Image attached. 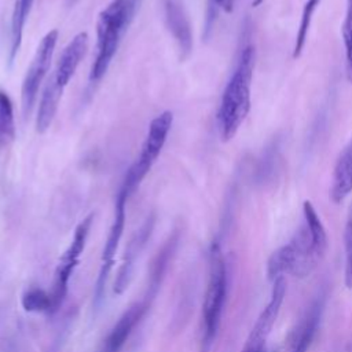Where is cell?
<instances>
[{"mask_svg":"<svg viewBox=\"0 0 352 352\" xmlns=\"http://www.w3.org/2000/svg\"><path fill=\"white\" fill-rule=\"evenodd\" d=\"M153 226H154V216H150L146 219V221L140 226V228L133 234V236L128 242L125 254L122 257V264L120 265L116 280H114L113 289H114L116 294H122L124 290L128 287L132 272H133L135 261H136L139 253L142 252L143 246L146 245L147 239L150 238Z\"/></svg>","mask_w":352,"mask_h":352,"instance_id":"obj_12","label":"cell"},{"mask_svg":"<svg viewBox=\"0 0 352 352\" xmlns=\"http://www.w3.org/2000/svg\"><path fill=\"white\" fill-rule=\"evenodd\" d=\"M92 221H94V213H89L85 219H82V221L78 223V226L74 230V235L70 245L66 248V250L62 253V256L58 260V264L54 272L52 287L50 292L54 302V312H56L65 301V297L69 289L70 276L73 275L74 270L80 263V256L85 249Z\"/></svg>","mask_w":352,"mask_h":352,"instance_id":"obj_6","label":"cell"},{"mask_svg":"<svg viewBox=\"0 0 352 352\" xmlns=\"http://www.w3.org/2000/svg\"><path fill=\"white\" fill-rule=\"evenodd\" d=\"M254 69V47L246 45L227 81L217 109L216 121L223 142L231 140L250 110V88Z\"/></svg>","mask_w":352,"mask_h":352,"instance_id":"obj_1","label":"cell"},{"mask_svg":"<svg viewBox=\"0 0 352 352\" xmlns=\"http://www.w3.org/2000/svg\"><path fill=\"white\" fill-rule=\"evenodd\" d=\"M342 41L345 48V73L348 81L352 84V0H346L345 16L341 26Z\"/></svg>","mask_w":352,"mask_h":352,"instance_id":"obj_22","label":"cell"},{"mask_svg":"<svg viewBox=\"0 0 352 352\" xmlns=\"http://www.w3.org/2000/svg\"><path fill=\"white\" fill-rule=\"evenodd\" d=\"M352 191V138L340 153L331 176L330 198L334 204L342 202Z\"/></svg>","mask_w":352,"mask_h":352,"instance_id":"obj_15","label":"cell"},{"mask_svg":"<svg viewBox=\"0 0 352 352\" xmlns=\"http://www.w3.org/2000/svg\"><path fill=\"white\" fill-rule=\"evenodd\" d=\"M16 128L14 106L7 92L0 89V147H7L15 140Z\"/></svg>","mask_w":352,"mask_h":352,"instance_id":"obj_19","label":"cell"},{"mask_svg":"<svg viewBox=\"0 0 352 352\" xmlns=\"http://www.w3.org/2000/svg\"><path fill=\"white\" fill-rule=\"evenodd\" d=\"M324 307L323 296L315 298L290 334V352H307L320 324Z\"/></svg>","mask_w":352,"mask_h":352,"instance_id":"obj_13","label":"cell"},{"mask_svg":"<svg viewBox=\"0 0 352 352\" xmlns=\"http://www.w3.org/2000/svg\"><path fill=\"white\" fill-rule=\"evenodd\" d=\"M344 242H345V253H346V263H345V285L348 289H352V209L349 212L345 231H344Z\"/></svg>","mask_w":352,"mask_h":352,"instance_id":"obj_23","label":"cell"},{"mask_svg":"<svg viewBox=\"0 0 352 352\" xmlns=\"http://www.w3.org/2000/svg\"><path fill=\"white\" fill-rule=\"evenodd\" d=\"M34 0H15L12 16H11V29H10V63L15 59L21 44H22V36L26 19L30 14L32 6Z\"/></svg>","mask_w":352,"mask_h":352,"instance_id":"obj_17","label":"cell"},{"mask_svg":"<svg viewBox=\"0 0 352 352\" xmlns=\"http://www.w3.org/2000/svg\"><path fill=\"white\" fill-rule=\"evenodd\" d=\"M302 213L305 220V227L311 235L312 245L315 249V253L320 258L326 250H327V234L326 230L320 221V217L318 216L314 205L309 201H304L302 204Z\"/></svg>","mask_w":352,"mask_h":352,"instance_id":"obj_18","label":"cell"},{"mask_svg":"<svg viewBox=\"0 0 352 352\" xmlns=\"http://www.w3.org/2000/svg\"><path fill=\"white\" fill-rule=\"evenodd\" d=\"M311 235L304 224L293 239L275 250L267 263V275L270 280H275L285 274H290L297 278L309 275L318 261Z\"/></svg>","mask_w":352,"mask_h":352,"instance_id":"obj_5","label":"cell"},{"mask_svg":"<svg viewBox=\"0 0 352 352\" xmlns=\"http://www.w3.org/2000/svg\"><path fill=\"white\" fill-rule=\"evenodd\" d=\"M58 30H50L38 43L30 65L25 73L21 87V104L23 118H28L34 107V102L38 95V89L50 70L55 47L58 43Z\"/></svg>","mask_w":352,"mask_h":352,"instance_id":"obj_7","label":"cell"},{"mask_svg":"<svg viewBox=\"0 0 352 352\" xmlns=\"http://www.w3.org/2000/svg\"><path fill=\"white\" fill-rule=\"evenodd\" d=\"M227 296V265L226 260L217 241H213L209 249V278L206 285V292L202 304V327H204V346L205 351L209 349L213 342L224 302Z\"/></svg>","mask_w":352,"mask_h":352,"instance_id":"obj_3","label":"cell"},{"mask_svg":"<svg viewBox=\"0 0 352 352\" xmlns=\"http://www.w3.org/2000/svg\"><path fill=\"white\" fill-rule=\"evenodd\" d=\"M177 243V235H172L161 248V250L157 253L153 264H151V270H150V279H148V286H147V294L144 296L146 298H148L150 301L155 297L157 290L162 282L164 274L166 271L169 258L172 257L175 248Z\"/></svg>","mask_w":352,"mask_h":352,"instance_id":"obj_16","label":"cell"},{"mask_svg":"<svg viewBox=\"0 0 352 352\" xmlns=\"http://www.w3.org/2000/svg\"><path fill=\"white\" fill-rule=\"evenodd\" d=\"M165 25L176 41L180 59L188 58L192 50V32L188 16L177 0H164Z\"/></svg>","mask_w":352,"mask_h":352,"instance_id":"obj_11","label":"cell"},{"mask_svg":"<svg viewBox=\"0 0 352 352\" xmlns=\"http://www.w3.org/2000/svg\"><path fill=\"white\" fill-rule=\"evenodd\" d=\"M128 197L118 191L117 198H116V206H114V217L113 223L110 226L102 256H100V267H99V274L98 279L95 283V292H94V307H99L103 297H104V290H106V283L110 276V272L114 265V256L118 249L124 227H125V205H126Z\"/></svg>","mask_w":352,"mask_h":352,"instance_id":"obj_8","label":"cell"},{"mask_svg":"<svg viewBox=\"0 0 352 352\" xmlns=\"http://www.w3.org/2000/svg\"><path fill=\"white\" fill-rule=\"evenodd\" d=\"M139 0H111L98 15L96 54L89 70V82H98L107 72L122 36L128 30Z\"/></svg>","mask_w":352,"mask_h":352,"instance_id":"obj_2","label":"cell"},{"mask_svg":"<svg viewBox=\"0 0 352 352\" xmlns=\"http://www.w3.org/2000/svg\"><path fill=\"white\" fill-rule=\"evenodd\" d=\"M263 1H264V0H253V6L257 7V6H260Z\"/></svg>","mask_w":352,"mask_h":352,"instance_id":"obj_25","label":"cell"},{"mask_svg":"<svg viewBox=\"0 0 352 352\" xmlns=\"http://www.w3.org/2000/svg\"><path fill=\"white\" fill-rule=\"evenodd\" d=\"M286 294V279L285 276H279L275 280H272V292H271V297L270 301L267 304V307L263 309V312L260 314L258 319L256 320L249 337L253 340H257L260 342H265L267 337L270 336L276 318L280 312V307L283 302Z\"/></svg>","mask_w":352,"mask_h":352,"instance_id":"obj_14","label":"cell"},{"mask_svg":"<svg viewBox=\"0 0 352 352\" xmlns=\"http://www.w3.org/2000/svg\"><path fill=\"white\" fill-rule=\"evenodd\" d=\"M173 122V114L169 110L162 111L151 120L147 135L140 146L139 155L132 165L126 169L122 184L118 191L124 192L128 198L139 188L147 173L151 170L157 158L160 157Z\"/></svg>","mask_w":352,"mask_h":352,"instance_id":"obj_4","label":"cell"},{"mask_svg":"<svg viewBox=\"0 0 352 352\" xmlns=\"http://www.w3.org/2000/svg\"><path fill=\"white\" fill-rule=\"evenodd\" d=\"M21 304L28 312H45L54 314V302L50 292H45L41 287L28 289L21 298Z\"/></svg>","mask_w":352,"mask_h":352,"instance_id":"obj_20","label":"cell"},{"mask_svg":"<svg viewBox=\"0 0 352 352\" xmlns=\"http://www.w3.org/2000/svg\"><path fill=\"white\" fill-rule=\"evenodd\" d=\"M88 40V34L85 32H80L69 41V44L63 48L62 54L59 55L56 65L52 70V74L48 77L47 82L52 84L60 91H65L69 81L74 76L78 65L87 54Z\"/></svg>","mask_w":352,"mask_h":352,"instance_id":"obj_9","label":"cell"},{"mask_svg":"<svg viewBox=\"0 0 352 352\" xmlns=\"http://www.w3.org/2000/svg\"><path fill=\"white\" fill-rule=\"evenodd\" d=\"M212 3L216 4V7L224 10L226 12H231L234 7V0H212Z\"/></svg>","mask_w":352,"mask_h":352,"instance_id":"obj_24","label":"cell"},{"mask_svg":"<svg viewBox=\"0 0 352 352\" xmlns=\"http://www.w3.org/2000/svg\"><path fill=\"white\" fill-rule=\"evenodd\" d=\"M150 304L151 301L144 297L143 300L129 305L128 309L124 311V314L118 318L117 323L113 326L109 336L106 337L102 352H120L133 329L138 326V323L150 308Z\"/></svg>","mask_w":352,"mask_h":352,"instance_id":"obj_10","label":"cell"},{"mask_svg":"<svg viewBox=\"0 0 352 352\" xmlns=\"http://www.w3.org/2000/svg\"><path fill=\"white\" fill-rule=\"evenodd\" d=\"M320 0H307L301 12V19H300V25L297 29V34H296V41H294V47H293V58L297 59L301 52L302 48L305 45L307 41V36H308V30L311 26V21H312V15L316 10V7L319 6Z\"/></svg>","mask_w":352,"mask_h":352,"instance_id":"obj_21","label":"cell"},{"mask_svg":"<svg viewBox=\"0 0 352 352\" xmlns=\"http://www.w3.org/2000/svg\"><path fill=\"white\" fill-rule=\"evenodd\" d=\"M76 1H77V0H67V4H69V6H73Z\"/></svg>","mask_w":352,"mask_h":352,"instance_id":"obj_26","label":"cell"}]
</instances>
